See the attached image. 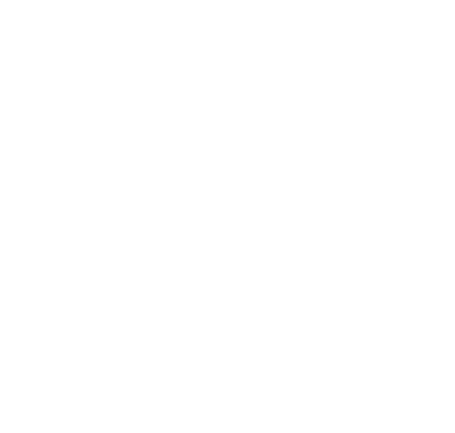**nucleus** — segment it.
Masks as SVG:
<instances>
[]
</instances>
